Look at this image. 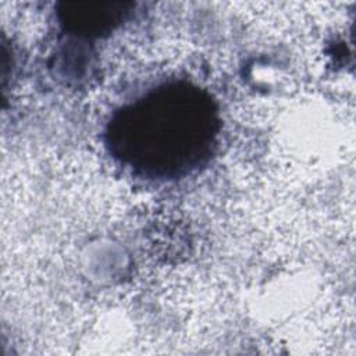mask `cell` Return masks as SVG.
Masks as SVG:
<instances>
[{"label":"cell","mask_w":356,"mask_h":356,"mask_svg":"<svg viewBox=\"0 0 356 356\" xmlns=\"http://www.w3.org/2000/svg\"><path fill=\"white\" fill-rule=\"evenodd\" d=\"M218 128L210 96L188 83H168L122 108L110 125L111 149L132 167L175 175L199 164Z\"/></svg>","instance_id":"obj_1"},{"label":"cell","mask_w":356,"mask_h":356,"mask_svg":"<svg viewBox=\"0 0 356 356\" xmlns=\"http://www.w3.org/2000/svg\"><path fill=\"white\" fill-rule=\"evenodd\" d=\"M131 3L122 1H75L65 3L61 10L63 21L74 28L89 35L111 29L121 21L128 11Z\"/></svg>","instance_id":"obj_2"}]
</instances>
